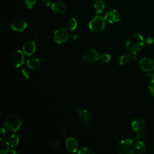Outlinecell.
I'll return each mask as SVG.
<instances>
[{
  "label": "cell",
  "instance_id": "6da1fadb",
  "mask_svg": "<svg viewBox=\"0 0 154 154\" xmlns=\"http://www.w3.org/2000/svg\"><path fill=\"white\" fill-rule=\"evenodd\" d=\"M126 46L127 49L133 54L140 52L144 47V40L142 35L138 33L131 34L126 39Z\"/></svg>",
  "mask_w": 154,
  "mask_h": 154
},
{
  "label": "cell",
  "instance_id": "7a4b0ae2",
  "mask_svg": "<svg viewBox=\"0 0 154 154\" xmlns=\"http://www.w3.org/2000/svg\"><path fill=\"white\" fill-rule=\"evenodd\" d=\"M4 125L8 131L16 132L22 125V119L16 114L9 115L5 119Z\"/></svg>",
  "mask_w": 154,
  "mask_h": 154
},
{
  "label": "cell",
  "instance_id": "3957f363",
  "mask_svg": "<svg viewBox=\"0 0 154 154\" xmlns=\"http://www.w3.org/2000/svg\"><path fill=\"white\" fill-rule=\"evenodd\" d=\"M135 149L134 141L129 138L122 140L118 146L119 152L121 154H133Z\"/></svg>",
  "mask_w": 154,
  "mask_h": 154
},
{
  "label": "cell",
  "instance_id": "277c9868",
  "mask_svg": "<svg viewBox=\"0 0 154 154\" xmlns=\"http://www.w3.org/2000/svg\"><path fill=\"white\" fill-rule=\"evenodd\" d=\"M105 20L99 15H96L89 22V28L93 32H100L104 29Z\"/></svg>",
  "mask_w": 154,
  "mask_h": 154
},
{
  "label": "cell",
  "instance_id": "5b68a950",
  "mask_svg": "<svg viewBox=\"0 0 154 154\" xmlns=\"http://www.w3.org/2000/svg\"><path fill=\"white\" fill-rule=\"evenodd\" d=\"M23 52L20 50H16L11 54L10 62L14 67H19L23 64L25 58Z\"/></svg>",
  "mask_w": 154,
  "mask_h": 154
},
{
  "label": "cell",
  "instance_id": "8992f818",
  "mask_svg": "<svg viewBox=\"0 0 154 154\" xmlns=\"http://www.w3.org/2000/svg\"><path fill=\"white\" fill-rule=\"evenodd\" d=\"M70 37V34L67 29L64 28H60L57 29L54 34V40L57 43H61Z\"/></svg>",
  "mask_w": 154,
  "mask_h": 154
},
{
  "label": "cell",
  "instance_id": "52a82bcc",
  "mask_svg": "<svg viewBox=\"0 0 154 154\" xmlns=\"http://www.w3.org/2000/svg\"><path fill=\"white\" fill-rule=\"evenodd\" d=\"M100 58L99 52L94 49H91L87 51L84 55L83 59L89 63H94L98 61Z\"/></svg>",
  "mask_w": 154,
  "mask_h": 154
},
{
  "label": "cell",
  "instance_id": "ba28073f",
  "mask_svg": "<svg viewBox=\"0 0 154 154\" xmlns=\"http://www.w3.org/2000/svg\"><path fill=\"white\" fill-rule=\"evenodd\" d=\"M104 19L109 23H115L120 20V15L116 10H111L105 13Z\"/></svg>",
  "mask_w": 154,
  "mask_h": 154
},
{
  "label": "cell",
  "instance_id": "9c48e42d",
  "mask_svg": "<svg viewBox=\"0 0 154 154\" xmlns=\"http://www.w3.org/2000/svg\"><path fill=\"white\" fill-rule=\"evenodd\" d=\"M139 64L142 70L149 72L154 69V60L149 57H144L140 61Z\"/></svg>",
  "mask_w": 154,
  "mask_h": 154
},
{
  "label": "cell",
  "instance_id": "30bf717a",
  "mask_svg": "<svg viewBox=\"0 0 154 154\" xmlns=\"http://www.w3.org/2000/svg\"><path fill=\"white\" fill-rule=\"evenodd\" d=\"M27 26L26 21L22 18H16L11 23V28L16 31H23Z\"/></svg>",
  "mask_w": 154,
  "mask_h": 154
},
{
  "label": "cell",
  "instance_id": "8fae6325",
  "mask_svg": "<svg viewBox=\"0 0 154 154\" xmlns=\"http://www.w3.org/2000/svg\"><path fill=\"white\" fill-rule=\"evenodd\" d=\"M78 120L79 122L85 126L89 125L92 120L91 114L87 110H81L79 112Z\"/></svg>",
  "mask_w": 154,
  "mask_h": 154
},
{
  "label": "cell",
  "instance_id": "7c38bea8",
  "mask_svg": "<svg viewBox=\"0 0 154 154\" xmlns=\"http://www.w3.org/2000/svg\"><path fill=\"white\" fill-rule=\"evenodd\" d=\"M66 147L68 151L75 153L77 152L79 146L78 142L75 138L72 137H69L66 141Z\"/></svg>",
  "mask_w": 154,
  "mask_h": 154
},
{
  "label": "cell",
  "instance_id": "4fadbf2b",
  "mask_svg": "<svg viewBox=\"0 0 154 154\" xmlns=\"http://www.w3.org/2000/svg\"><path fill=\"white\" fill-rule=\"evenodd\" d=\"M51 9L58 14H64L66 12L67 8L65 4L61 1H55L51 4Z\"/></svg>",
  "mask_w": 154,
  "mask_h": 154
},
{
  "label": "cell",
  "instance_id": "5bb4252c",
  "mask_svg": "<svg viewBox=\"0 0 154 154\" xmlns=\"http://www.w3.org/2000/svg\"><path fill=\"white\" fill-rule=\"evenodd\" d=\"M23 52L27 55H31L33 54L35 51V44L32 41L26 42L22 47Z\"/></svg>",
  "mask_w": 154,
  "mask_h": 154
},
{
  "label": "cell",
  "instance_id": "9a60e30c",
  "mask_svg": "<svg viewBox=\"0 0 154 154\" xmlns=\"http://www.w3.org/2000/svg\"><path fill=\"white\" fill-rule=\"evenodd\" d=\"M26 64L31 70H35L39 67L40 61L35 57H31L27 60Z\"/></svg>",
  "mask_w": 154,
  "mask_h": 154
},
{
  "label": "cell",
  "instance_id": "2e32d148",
  "mask_svg": "<svg viewBox=\"0 0 154 154\" xmlns=\"http://www.w3.org/2000/svg\"><path fill=\"white\" fill-rule=\"evenodd\" d=\"M132 128L135 131H141L144 126V120L141 117L135 118L131 124Z\"/></svg>",
  "mask_w": 154,
  "mask_h": 154
},
{
  "label": "cell",
  "instance_id": "e0dca14e",
  "mask_svg": "<svg viewBox=\"0 0 154 154\" xmlns=\"http://www.w3.org/2000/svg\"><path fill=\"white\" fill-rule=\"evenodd\" d=\"M10 143L1 138V146H0V153H7L10 149Z\"/></svg>",
  "mask_w": 154,
  "mask_h": 154
},
{
  "label": "cell",
  "instance_id": "ac0fdd59",
  "mask_svg": "<svg viewBox=\"0 0 154 154\" xmlns=\"http://www.w3.org/2000/svg\"><path fill=\"white\" fill-rule=\"evenodd\" d=\"M132 60V56L129 54H124L120 58V64L121 66H126L129 64Z\"/></svg>",
  "mask_w": 154,
  "mask_h": 154
},
{
  "label": "cell",
  "instance_id": "d6986e66",
  "mask_svg": "<svg viewBox=\"0 0 154 154\" xmlns=\"http://www.w3.org/2000/svg\"><path fill=\"white\" fill-rule=\"evenodd\" d=\"M66 28L70 31L75 30L77 27V22L75 18L70 17L67 19L66 23Z\"/></svg>",
  "mask_w": 154,
  "mask_h": 154
},
{
  "label": "cell",
  "instance_id": "ffe728a7",
  "mask_svg": "<svg viewBox=\"0 0 154 154\" xmlns=\"http://www.w3.org/2000/svg\"><path fill=\"white\" fill-rule=\"evenodd\" d=\"M94 8L96 13H101L105 8V3L102 0H97L94 5Z\"/></svg>",
  "mask_w": 154,
  "mask_h": 154
},
{
  "label": "cell",
  "instance_id": "44dd1931",
  "mask_svg": "<svg viewBox=\"0 0 154 154\" xmlns=\"http://www.w3.org/2000/svg\"><path fill=\"white\" fill-rule=\"evenodd\" d=\"M135 149L136 151L137 152V153H138L140 154L144 153L146 150V146L144 144V143L140 140H138L136 142V143L135 144Z\"/></svg>",
  "mask_w": 154,
  "mask_h": 154
},
{
  "label": "cell",
  "instance_id": "7402d4cb",
  "mask_svg": "<svg viewBox=\"0 0 154 154\" xmlns=\"http://www.w3.org/2000/svg\"><path fill=\"white\" fill-rule=\"evenodd\" d=\"M19 140V138L17 134H11L9 137V143H10V146L12 147H16L18 144Z\"/></svg>",
  "mask_w": 154,
  "mask_h": 154
},
{
  "label": "cell",
  "instance_id": "603a6c76",
  "mask_svg": "<svg viewBox=\"0 0 154 154\" xmlns=\"http://www.w3.org/2000/svg\"><path fill=\"white\" fill-rule=\"evenodd\" d=\"M21 73H22L23 77L24 78H25L26 79H29L31 77V75H32V72L31 71V69L29 68L28 67H25L22 68V69L21 70Z\"/></svg>",
  "mask_w": 154,
  "mask_h": 154
},
{
  "label": "cell",
  "instance_id": "cb8c5ba5",
  "mask_svg": "<svg viewBox=\"0 0 154 154\" xmlns=\"http://www.w3.org/2000/svg\"><path fill=\"white\" fill-rule=\"evenodd\" d=\"M78 153L79 154H94V153L93 149L88 147H84L81 148V149H79Z\"/></svg>",
  "mask_w": 154,
  "mask_h": 154
},
{
  "label": "cell",
  "instance_id": "d4e9b609",
  "mask_svg": "<svg viewBox=\"0 0 154 154\" xmlns=\"http://www.w3.org/2000/svg\"><path fill=\"white\" fill-rule=\"evenodd\" d=\"M148 88H149V91L151 94V95L154 96V79L150 80V82H149L148 85Z\"/></svg>",
  "mask_w": 154,
  "mask_h": 154
},
{
  "label": "cell",
  "instance_id": "484cf974",
  "mask_svg": "<svg viewBox=\"0 0 154 154\" xmlns=\"http://www.w3.org/2000/svg\"><path fill=\"white\" fill-rule=\"evenodd\" d=\"M36 0H25V4L28 8H32L35 4Z\"/></svg>",
  "mask_w": 154,
  "mask_h": 154
},
{
  "label": "cell",
  "instance_id": "4316f807",
  "mask_svg": "<svg viewBox=\"0 0 154 154\" xmlns=\"http://www.w3.org/2000/svg\"><path fill=\"white\" fill-rule=\"evenodd\" d=\"M100 59L102 61H103L105 63H107V62L109 61V60L111 59V57H110V55L108 54H103L100 56Z\"/></svg>",
  "mask_w": 154,
  "mask_h": 154
},
{
  "label": "cell",
  "instance_id": "83f0119b",
  "mask_svg": "<svg viewBox=\"0 0 154 154\" xmlns=\"http://www.w3.org/2000/svg\"><path fill=\"white\" fill-rule=\"evenodd\" d=\"M137 132V133H136V135H135V138H136V139H137V140H140V138H142V135H143V134H142V132L140 131H136Z\"/></svg>",
  "mask_w": 154,
  "mask_h": 154
},
{
  "label": "cell",
  "instance_id": "f1b7e54d",
  "mask_svg": "<svg viewBox=\"0 0 154 154\" xmlns=\"http://www.w3.org/2000/svg\"><path fill=\"white\" fill-rule=\"evenodd\" d=\"M42 1L45 5H46V6H49L52 4V0H42Z\"/></svg>",
  "mask_w": 154,
  "mask_h": 154
},
{
  "label": "cell",
  "instance_id": "f546056e",
  "mask_svg": "<svg viewBox=\"0 0 154 154\" xmlns=\"http://www.w3.org/2000/svg\"><path fill=\"white\" fill-rule=\"evenodd\" d=\"M73 109L75 111H77V112H80L81 110V108L80 106L78 105H74L73 106Z\"/></svg>",
  "mask_w": 154,
  "mask_h": 154
},
{
  "label": "cell",
  "instance_id": "4dcf8cb0",
  "mask_svg": "<svg viewBox=\"0 0 154 154\" xmlns=\"http://www.w3.org/2000/svg\"><path fill=\"white\" fill-rule=\"evenodd\" d=\"M60 145V140H56L53 143V147L55 148H57L58 147H59V146Z\"/></svg>",
  "mask_w": 154,
  "mask_h": 154
},
{
  "label": "cell",
  "instance_id": "1f68e13d",
  "mask_svg": "<svg viewBox=\"0 0 154 154\" xmlns=\"http://www.w3.org/2000/svg\"><path fill=\"white\" fill-rule=\"evenodd\" d=\"M78 34L76 33H75V32H73V33L70 34V37L73 40H76L78 38Z\"/></svg>",
  "mask_w": 154,
  "mask_h": 154
},
{
  "label": "cell",
  "instance_id": "d6a6232c",
  "mask_svg": "<svg viewBox=\"0 0 154 154\" xmlns=\"http://www.w3.org/2000/svg\"><path fill=\"white\" fill-rule=\"evenodd\" d=\"M153 38H152V37H148L147 39H146V43H147V44H149V45H150V44H152L153 43Z\"/></svg>",
  "mask_w": 154,
  "mask_h": 154
},
{
  "label": "cell",
  "instance_id": "836d02e7",
  "mask_svg": "<svg viewBox=\"0 0 154 154\" xmlns=\"http://www.w3.org/2000/svg\"><path fill=\"white\" fill-rule=\"evenodd\" d=\"M67 134V132L65 129H62L61 131H60V135L61 137H65Z\"/></svg>",
  "mask_w": 154,
  "mask_h": 154
},
{
  "label": "cell",
  "instance_id": "e575fe53",
  "mask_svg": "<svg viewBox=\"0 0 154 154\" xmlns=\"http://www.w3.org/2000/svg\"><path fill=\"white\" fill-rule=\"evenodd\" d=\"M5 133V128H3V127H1V135H4Z\"/></svg>",
  "mask_w": 154,
  "mask_h": 154
}]
</instances>
